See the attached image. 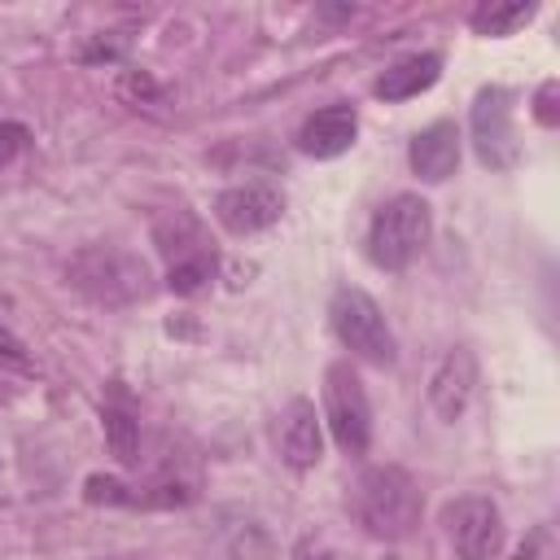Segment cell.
Wrapping results in <instances>:
<instances>
[{
  "mask_svg": "<svg viewBox=\"0 0 560 560\" xmlns=\"http://www.w3.org/2000/svg\"><path fill=\"white\" fill-rule=\"evenodd\" d=\"M354 512L359 525L372 538H407L420 525L424 512V494L416 486V477L398 464H376L359 477V494H354Z\"/></svg>",
  "mask_w": 560,
  "mask_h": 560,
  "instance_id": "6da1fadb",
  "label": "cell"
},
{
  "mask_svg": "<svg viewBox=\"0 0 560 560\" xmlns=\"http://www.w3.org/2000/svg\"><path fill=\"white\" fill-rule=\"evenodd\" d=\"M429 232H433V210L424 197L416 192H398L389 197L376 214H372V228H368V254L376 267L385 271H402L416 262V254L429 245Z\"/></svg>",
  "mask_w": 560,
  "mask_h": 560,
  "instance_id": "7a4b0ae2",
  "label": "cell"
},
{
  "mask_svg": "<svg viewBox=\"0 0 560 560\" xmlns=\"http://www.w3.org/2000/svg\"><path fill=\"white\" fill-rule=\"evenodd\" d=\"M328 319H332V332L337 341L354 354V359H368L376 368H394L398 359V341L381 315V306L363 293V289H337L332 302H328Z\"/></svg>",
  "mask_w": 560,
  "mask_h": 560,
  "instance_id": "3957f363",
  "label": "cell"
},
{
  "mask_svg": "<svg viewBox=\"0 0 560 560\" xmlns=\"http://www.w3.org/2000/svg\"><path fill=\"white\" fill-rule=\"evenodd\" d=\"M324 416L332 429V442L346 455H363L372 442V407H368V389L359 381V372L337 359L324 372Z\"/></svg>",
  "mask_w": 560,
  "mask_h": 560,
  "instance_id": "277c9868",
  "label": "cell"
},
{
  "mask_svg": "<svg viewBox=\"0 0 560 560\" xmlns=\"http://www.w3.org/2000/svg\"><path fill=\"white\" fill-rule=\"evenodd\" d=\"M512 101L516 96L508 88H481L472 101V149H477L481 166H490V171H512L521 162Z\"/></svg>",
  "mask_w": 560,
  "mask_h": 560,
  "instance_id": "5b68a950",
  "label": "cell"
},
{
  "mask_svg": "<svg viewBox=\"0 0 560 560\" xmlns=\"http://www.w3.org/2000/svg\"><path fill=\"white\" fill-rule=\"evenodd\" d=\"M446 534L459 551V560H494L503 547V516L494 508V499L486 494H459L455 503H446L442 512Z\"/></svg>",
  "mask_w": 560,
  "mask_h": 560,
  "instance_id": "8992f818",
  "label": "cell"
},
{
  "mask_svg": "<svg viewBox=\"0 0 560 560\" xmlns=\"http://www.w3.org/2000/svg\"><path fill=\"white\" fill-rule=\"evenodd\" d=\"M280 214H284V192H280L276 184H262V179L223 188V192L214 197V219H219L232 236H254V232L271 228Z\"/></svg>",
  "mask_w": 560,
  "mask_h": 560,
  "instance_id": "52a82bcc",
  "label": "cell"
},
{
  "mask_svg": "<svg viewBox=\"0 0 560 560\" xmlns=\"http://www.w3.org/2000/svg\"><path fill=\"white\" fill-rule=\"evenodd\" d=\"M472 389H477V354H472L468 346L446 350V359H442L438 372L429 376V402H433V411H438L446 424H455V420L468 411Z\"/></svg>",
  "mask_w": 560,
  "mask_h": 560,
  "instance_id": "ba28073f",
  "label": "cell"
},
{
  "mask_svg": "<svg viewBox=\"0 0 560 560\" xmlns=\"http://www.w3.org/2000/svg\"><path fill=\"white\" fill-rule=\"evenodd\" d=\"M459 140H464V136H459V127H455L451 118L429 122L424 131H416V140H411V149H407L411 171H416L424 184L451 179L455 166H459Z\"/></svg>",
  "mask_w": 560,
  "mask_h": 560,
  "instance_id": "9c48e42d",
  "label": "cell"
},
{
  "mask_svg": "<svg viewBox=\"0 0 560 560\" xmlns=\"http://www.w3.org/2000/svg\"><path fill=\"white\" fill-rule=\"evenodd\" d=\"M359 136L354 105H324L298 127V149L306 158H341Z\"/></svg>",
  "mask_w": 560,
  "mask_h": 560,
  "instance_id": "30bf717a",
  "label": "cell"
},
{
  "mask_svg": "<svg viewBox=\"0 0 560 560\" xmlns=\"http://www.w3.org/2000/svg\"><path fill=\"white\" fill-rule=\"evenodd\" d=\"M280 455L289 468H315L319 455H324V433H319V416H315V402L311 398H293L289 411H284V424H280Z\"/></svg>",
  "mask_w": 560,
  "mask_h": 560,
  "instance_id": "8fae6325",
  "label": "cell"
},
{
  "mask_svg": "<svg viewBox=\"0 0 560 560\" xmlns=\"http://www.w3.org/2000/svg\"><path fill=\"white\" fill-rule=\"evenodd\" d=\"M438 79H442V57H438V52H416V57L394 61V66L376 79V96H381V101H407V96L429 92Z\"/></svg>",
  "mask_w": 560,
  "mask_h": 560,
  "instance_id": "7c38bea8",
  "label": "cell"
},
{
  "mask_svg": "<svg viewBox=\"0 0 560 560\" xmlns=\"http://www.w3.org/2000/svg\"><path fill=\"white\" fill-rule=\"evenodd\" d=\"M210 280H214V249H210L201 236H192L188 245H179V254H175V262H171L166 284H171V293L192 298V293H201Z\"/></svg>",
  "mask_w": 560,
  "mask_h": 560,
  "instance_id": "4fadbf2b",
  "label": "cell"
},
{
  "mask_svg": "<svg viewBox=\"0 0 560 560\" xmlns=\"http://www.w3.org/2000/svg\"><path fill=\"white\" fill-rule=\"evenodd\" d=\"M534 13H538L534 0H486V4L472 9L468 22H472L477 35H494V39H503V35L521 31L525 22H534Z\"/></svg>",
  "mask_w": 560,
  "mask_h": 560,
  "instance_id": "5bb4252c",
  "label": "cell"
},
{
  "mask_svg": "<svg viewBox=\"0 0 560 560\" xmlns=\"http://www.w3.org/2000/svg\"><path fill=\"white\" fill-rule=\"evenodd\" d=\"M101 424H105V442L114 451L118 464H136L140 459V420L122 407H105L101 411Z\"/></svg>",
  "mask_w": 560,
  "mask_h": 560,
  "instance_id": "9a60e30c",
  "label": "cell"
},
{
  "mask_svg": "<svg viewBox=\"0 0 560 560\" xmlns=\"http://www.w3.org/2000/svg\"><path fill=\"white\" fill-rule=\"evenodd\" d=\"M83 499H88V503H109V508H140V503H149V494H140V490H131L127 481L105 477V472H92V477L83 481Z\"/></svg>",
  "mask_w": 560,
  "mask_h": 560,
  "instance_id": "2e32d148",
  "label": "cell"
},
{
  "mask_svg": "<svg viewBox=\"0 0 560 560\" xmlns=\"http://www.w3.org/2000/svg\"><path fill=\"white\" fill-rule=\"evenodd\" d=\"M131 48V31H101V35H88V44L79 48V61L83 66H114L122 61Z\"/></svg>",
  "mask_w": 560,
  "mask_h": 560,
  "instance_id": "e0dca14e",
  "label": "cell"
},
{
  "mask_svg": "<svg viewBox=\"0 0 560 560\" xmlns=\"http://www.w3.org/2000/svg\"><path fill=\"white\" fill-rule=\"evenodd\" d=\"M0 368H13V372H31V368H35L26 341H22L18 332H9L4 324H0Z\"/></svg>",
  "mask_w": 560,
  "mask_h": 560,
  "instance_id": "ac0fdd59",
  "label": "cell"
},
{
  "mask_svg": "<svg viewBox=\"0 0 560 560\" xmlns=\"http://www.w3.org/2000/svg\"><path fill=\"white\" fill-rule=\"evenodd\" d=\"M118 92H122V96H131V101L140 105V101H153L162 88H158V83H153L144 70H122V79H118Z\"/></svg>",
  "mask_w": 560,
  "mask_h": 560,
  "instance_id": "d6986e66",
  "label": "cell"
},
{
  "mask_svg": "<svg viewBox=\"0 0 560 560\" xmlns=\"http://www.w3.org/2000/svg\"><path fill=\"white\" fill-rule=\"evenodd\" d=\"M26 140H31V131L22 122H0V166H9L26 149Z\"/></svg>",
  "mask_w": 560,
  "mask_h": 560,
  "instance_id": "ffe728a7",
  "label": "cell"
},
{
  "mask_svg": "<svg viewBox=\"0 0 560 560\" xmlns=\"http://www.w3.org/2000/svg\"><path fill=\"white\" fill-rule=\"evenodd\" d=\"M556 92H560V83H556V79H547V83L538 88V96H534V118H538L542 127H556V122H560V109H556Z\"/></svg>",
  "mask_w": 560,
  "mask_h": 560,
  "instance_id": "44dd1931",
  "label": "cell"
},
{
  "mask_svg": "<svg viewBox=\"0 0 560 560\" xmlns=\"http://www.w3.org/2000/svg\"><path fill=\"white\" fill-rule=\"evenodd\" d=\"M298 560H332V556H328L324 547H302V551H298Z\"/></svg>",
  "mask_w": 560,
  "mask_h": 560,
  "instance_id": "7402d4cb",
  "label": "cell"
},
{
  "mask_svg": "<svg viewBox=\"0 0 560 560\" xmlns=\"http://www.w3.org/2000/svg\"><path fill=\"white\" fill-rule=\"evenodd\" d=\"M389 560H394V556H389Z\"/></svg>",
  "mask_w": 560,
  "mask_h": 560,
  "instance_id": "603a6c76",
  "label": "cell"
}]
</instances>
